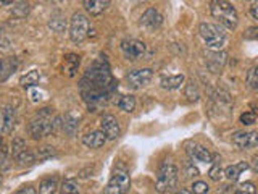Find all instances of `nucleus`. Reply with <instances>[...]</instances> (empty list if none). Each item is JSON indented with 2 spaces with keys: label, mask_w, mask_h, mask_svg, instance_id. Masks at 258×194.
Here are the masks:
<instances>
[{
  "label": "nucleus",
  "mask_w": 258,
  "mask_h": 194,
  "mask_svg": "<svg viewBox=\"0 0 258 194\" xmlns=\"http://www.w3.org/2000/svg\"><path fill=\"white\" fill-rule=\"evenodd\" d=\"M79 91L83 101L92 112H95V109L100 105L107 104L113 97L116 91V81L111 75L110 65L105 55H100L86 70L84 76L79 81Z\"/></svg>",
  "instance_id": "obj_1"
},
{
  "label": "nucleus",
  "mask_w": 258,
  "mask_h": 194,
  "mask_svg": "<svg viewBox=\"0 0 258 194\" xmlns=\"http://www.w3.org/2000/svg\"><path fill=\"white\" fill-rule=\"evenodd\" d=\"M58 125H60L58 118L55 120L52 109L45 107V109H40L36 113V117L29 121L28 133L31 137H34V139H40V137H45L48 134H52Z\"/></svg>",
  "instance_id": "obj_2"
},
{
  "label": "nucleus",
  "mask_w": 258,
  "mask_h": 194,
  "mask_svg": "<svg viewBox=\"0 0 258 194\" xmlns=\"http://www.w3.org/2000/svg\"><path fill=\"white\" fill-rule=\"evenodd\" d=\"M210 12H212L213 18L220 21L224 28L228 29L237 28L239 15L232 4L224 2V0H213V2H210Z\"/></svg>",
  "instance_id": "obj_3"
},
{
  "label": "nucleus",
  "mask_w": 258,
  "mask_h": 194,
  "mask_svg": "<svg viewBox=\"0 0 258 194\" xmlns=\"http://www.w3.org/2000/svg\"><path fill=\"white\" fill-rule=\"evenodd\" d=\"M177 184V168L173 162H163L158 170L157 181H155V189L158 192H168Z\"/></svg>",
  "instance_id": "obj_4"
},
{
  "label": "nucleus",
  "mask_w": 258,
  "mask_h": 194,
  "mask_svg": "<svg viewBox=\"0 0 258 194\" xmlns=\"http://www.w3.org/2000/svg\"><path fill=\"white\" fill-rule=\"evenodd\" d=\"M199 32L202 39L205 40V44L212 48L215 52H220V48L224 45L226 42V34L223 28H220L218 24H212V23H202L199 26Z\"/></svg>",
  "instance_id": "obj_5"
},
{
  "label": "nucleus",
  "mask_w": 258,
  "mask_h": 194,
  "mask_svg": "<svg viewBox=\"0 0 258 194\" xmlns=\"http://www.w3.org/2000/svg\"><path fill=\"white\" fill-rule=\"evenodd\" d=\"M89 20L84 13H75L70 20V39L75 44H81L89 36Z\"/></svg>",
  "instance_id": "obj_6"
},
{
  "label": "nucleus",
  "mask_w": 258,
  "mask_h": 194,
  "mask_svg": "<svg viewBox=\"0 0 258 194\" xmlns=\"http://www.w3.org/2000/svg\"><path fill=\"white\" fill-rule=\"evenodd\" d=\"M129 188H131L129 175L123 172V170H116V172L111 175L108 184L105 186L103 194H126Z\"/></svg>",
  "instance_id": "obj_7"
},
{
  "label": "nucleus",
  "mask_w": 258,
  "mask_h": 194,
  "mask_svg": "<svg viewBox=\"0 0 258 194\" xmlns=\"http://www.w3.org/2000/svg\"><path fill=\"white\" fill-rule=\"evenodd\" d=\"M145 51H147V45H145L142 40L137 39H124L121 42V52L126 57L127 60H139L144 57Z\"/></svg>",
  "instance_id": "obj_8"
},
{
  "label": "nucleus",
  "mask_w": 258,
  "mask_h": 194,
  "mask_svg": "<svg viewBox=\"0 0 258 194\" xmlns=\"http://www.w3.org/2000/svg\"><path fill=\"white\" fill-rule=\"evenodd\" d=\"M153 78V71L150 68H141V70H131L126 75L127 84L133 89H141L147 86Z\"/></svg>",
  "instance_id": "obj_9"
},
{
  "label": "nucleus",
  "mask_w": 258,
  "mask_h": 194,
  "mask_svg": "<svg viewBox=\"0 0 258 194\" xmlns=\"http://www.w3.org/2000/svg\"><path fill=\"white\" fill-rule=\"evenodd\" d=\"M16 125V110L12 105L0 109V134H10Z\"/></svg>",
  "instance_id": "obj_10"
},
{
  "label": "nucleus",
  "mask_w": 258,
  "mask_h": 194,
  "mask_svg": "<svg viewBox=\"0 0 258 194\" xmlns=\"http://www.w3.org/2000/svg\"><path fill=\"white\" fill-rule=\"evenodd\" d=\"M232 144L239 149H250L258 146V133L256 131H236L232 134Z\"/></svg>",
  "instance_id": "obj_11"
},
{
  "label": "nucleus",
  "mask_w": 258,
  "mask_h": 194,
  "mask_svg": "<svg viewBox=\"0 0 258 194\" xmlns=\"http://www.w3.org/2000/svg\"><path fill=\"white\" fill-rule=\"evenodd\" d=\"M100 126H102V133L107 136V139H116V137L121 134V128L118 120L107 113L100 118Z\"/></svg>",
  "instance_id": "obj_12"
},
{
  "label": "nucleus",
  "mask_w": 258,
  "mask_h": 194,
  "mask_svg": "<svg viewBox=\"0 0 258 194\" xmlns=\"http://www.w3.org/2000/svg\"><path fill=\"white\" fill-rule=\"evenodd\" d=\"M161 23H163V16H161L155 8H149L147 12L142 15L141 18V24L145 26L147 29L153 31V29H158L161 26Z\"/></svg>",
  "instance_id": "obj_13"
},
{
  "label": "nucleus",
  "mask_w": 258,
  "mask_h": 194,
  "mask_svg": "<svg viewBox=\"0 0 258 194\" xmlns=\"http://www.w3.org/2000/svg\"><path fill=\"white\" fill-rule=\"evenodd\" d=\"M20 67V60L16 57H7V59L0 60V83H4L12 76V73L16 71Z\"/></svg>",
  "instance_id": "obj_14"
},
{
  "label": "nucleus",
  "mask_w": 258,
  "mask_h": 194,
  "mask_svg": "<svg viewBox=\"0 0 258 194\" xmlns=\"http://www.w3.org/2000/svg\"><path fill=\"white\" fill-rule=\"evenodd\" d=\"M187 154L192 160L204 162V164L212 162V159H213V156L210 154V151L207 148H204V146H200V144H196V142L187 146Z\"/></svg>",
  "instance_id": "obj_15"
},
{
  "label": "nucleus",
  "mask_w": 258,
  "mask_h": 194,
  "mask_svg": "<svg viewBox=\"0 0 258 194\" xmlns=\"http://www.w3.org/2000/svg\"><path fill=\"white\" fill-rule=\"evenodd\" d=\"M105 142H107V136L102 131H92L83 136V144L89 149H99Z\"/></svg>",
  "instance_id": "obj_16"
},
{
  "label": "nucleus",
  "mask_w": 258,
  "mask_h": 194,
  "mask_svg": "<svg viewBox=\"0 0 258 194\" xmlns=\"http://www.w3.org/2000/svg\"><path fill=\"white\" fill-rule=\"evenodd\" d=\"M83 5L91 16H99L110 7V2L108 0H84Z\"/></svg>",
  "instance_id": "obj_17"
},
{
  "label": "nucleus",
  "mask_w": 258,
  "mask_h": 194,
  "mask_svg": "<svg viewBox=\"0 0 258 194\" xmlns=\"http://www.w3.org/2000/svg\"><path fill=\"white\" fill-rule=\"evenodd\" d=\"M224 62H226V54L224 52H210L207 55V65L213 73L220 71L224 67Z\"/></svg>",
  "instance_id": "obj_18"
},
{
  "label": "nucleus",
  "mask_w": 258,
  "mask_h": 194,
  "mask_svg": "<svg viewBox=\"0 0 258 194\" xmlns=\"http://www.w3.org/2000/svg\"><path fill=\"white\" fill-rule=\"evenodd\" d=\"M79 63H81L79 55H76V54H68L67 57H64L63 71H67L68 76H75L78 68H79Z\"/></svg>",
  "instance_id": "obj_19"
},
{
  "label": "nucleus",
  "mask_w": 258,
  "mask_h": 194,
  "mask_svg": "<svg viewBox=\"0 0 258 194\" xmlns=\"http://www.w3.org/2000/svg\"><path fill=\"white\" fill-rule=\"evenodd\" d=\"M247 168H248V165L245 164V162H239V164L229 165L228 168H226L224 170V175H226V178H228L229 181H237L240 173L244 172V170H247Z\"/></svg>",
  "instance_id": "obj_20"
},
{
  "label": "nucleus",
  "mask_w": 258,
  "mask_h": 194,
  "mask_svg": "<svg viewBox=\"0 0 258 194\" xmlns=\"http://www.w3.org/2000/svg\"><path fill=\"white\" fill-rule=\"evenodd\" d=\"M161 87L168 89V91H174V89L181 87L184 83V75H174V76H163L161 78Z\"/></svg>",
  "instance_id": "obj_21"
},
{
  "label": "nucleus",
  "mask_w": 258,
  "mask_h": 194,
  "mask_svg": "<svg viewBox=\"0 0 258 194\" xmlns=\"http://www.w3.org/2000/svg\"><path fill=\"white\" fill-rule=\"evenodd\" d=\"M58 191V180L53 178H47L39 186V194H56Z\"/></svg>",
  "instance_id": "obj_22"
},
{
  "label": "nucleus",
  "mask_w": 258,
  "mask_h": 194,
  "mask_svg": "<svg viewBox=\"0 0 258 194\" xmlns=\"http://www.w3.org/2000/svg\"><path fill=\"white\" fill-rule=\"evenodd\" d=\"M40 79V73L37 70H31L29 73H26L21 79H20V84L26 89V87H34Z\"/></svg>",
  "instance_id": "obj_23"
},
{
  "label": "nucleus",
  "mask_w": 258,
  "mask_h": 194,
  "mask_svg": "<svg viewBox=\"0 0 258 194\" xmlns=\"http://www.w3.org/2000/svg\"><path fill=\"white\" fill-rule=\"evenodd\" d=\"M29 10H31V7H29L28 2H16V4H13V12L12 13H13L15 18L21 20V18H26Z\"/></svg>",
  "instance_id": "obj_24"
},
{
  "label": "nucleus",
  "mask_w": 258,
  "mask_h": 194,
  "mask_svg": "<svg viewBox=\"0 0 258 194\" xmlns=\"http://www.w3.org/2000/svg\"><path fill=\"white\" fill-rule=\"evenodd\" d=\"M116 105H118V109H121L123 112H133L136 109V99L133 95H123L116 102Z\"/></svg>",
  "instance_id": "obj_25"
},
{
  "label": "nucleus",
  "mask_w": 258,
  "mask_h": 194,
  "mask_svg": "<svg viewBox=\"0 0 258 194\" xmlns=\"http://www.w3.org/2000/svg\"><path fill=\"white\" fill-rule=\"evenodd\" d=\"M61 126L64 129V133H68L70 136H73L76 133V129H78V120L75 117H71V115H67L63 120Z\"/></svg>",
  "instance_id": "obj_26"
},
{
  "label": "nucleus",
  "mask_w": 258,
  "mask_h": 194,
  "mask_svg": "<svg viewBox=\"0 0 258 194\" xmlns=\"http://www.w3.org/2000/svg\"><path fill=\"white\" fill-rule=\"evenodd\" d=\"M26 142H24V139H21V137H15L13 142H12V154H13V157H18L20 154L23 151H26Z\"/></svg>",
  "instance_id": "obj_27"
},
{
  "label": "nucleus",
  "mask_w": 258,
  "mask_h": 194,
  "mask_svg": "<svg viewBox=\"0 0 258 194\" xmlns=\"http://www.w3.org/2000/svg\"><path fill=\"white\" fill-rule=\"evenodd\" d=\"M61 194H79V188L78 184L73 180H67L61 184Z\"/></svg>",
  "instance_id": "obj_28"
},
{
  "label": "nucleus",
  "mask_w": 258,
  "mask_h": 194,
  "mask_svg": "<svg viewBox=\"0 0 258 194\" xmlns=\"http://www.w3.org/2000/svg\"><path fill=\"white\" fill-rule=\"evenodd\" d=\"M34 159H36V157H34V154L29 152L28 149H26V151H23V152L20 154V156L16 157V160H18L21 165H31V164H34Z\"/></svg>",
  "instance_id": "obj_29"
},
{
  "label": "nucleus",
  "mask_w": 258,
  "mask_h": 194,
  "mask_svg": "<svg viewBox=\"0 0 258 194\" xmlns=\"http://www.w3.org/2000/svg\"><path fill=\"white\" fill-rule=\"evenodd\" d=\"M55 154H56V151H55V148H52V146H42V148H39V151H37V157H39V160H44V159L55 156Z\"/></svg>",
  "instance_id": "obj_30"
},
{
  "label": "nucleus",
  "mask_w": 258,
  "mask_h": 194,
  "mask_svg": "<svg viewBox=\"0 0 258 194\" xmlns=\"http://www.w3.org/2000/svg\"><path fill=\"white\" fill-rule=\"evenodd\" d=\"M236 194H256V188H255L253 183L245 181V183H242L239 188L236 189Z\"/></svg>",
  "instance_id": "obj_31"
},
{
  "label": "nucleus",
  "mask_w": 258,
  "mask_h": 194,
  "mask_svg": "<svg viewBox=\"0 0 258 194\" xmlns=\"http://www.w3.org/2000/svg\"><path fill=\"white\" fill-rule=\"evenodd\" d=\"M221 175H223V170H221L220 164H213L212 168H210V172H208V176L212 178L213 181H220Z\"/></svg>",
  "instance_id": "obj_32"
},
{
  "label": "nucleus",
  "mask_w": 258,
  "mask_h": 194,
  "mask_svg": "<svg viewBox=\"0 0 258 194\" xmlns=\"http://www.w3.org/2000/svg\"><path fill=\"white\" fill-rule=\"evenodd\" d=\"M48 26L56 32H61L64 28H67V21H64L63 18H52V21L48 23Z\"/></svg>",
  "instance_id": "obj_33"
},
{
  "label": "nucleus",
  "mask_w": 258,
  "mask_h": 194,
  "mask_svg": "<svg viewBox=\"0 0 258 194\" xmlns=\"http://www.w3.org/2000/svg\"><path fill=\"white\" fill-rule=\"evenodd\" d=\"M208 184L204 181H196L192 184V194H208Z\"/></svg>",
  "instance_id": "obj_34"
},
{
  "label": "nucleus",
  "mask_w": 258,
  "mask_h": 194,
  "mask_svg": "<svg viewBox=\"0 0 258 194\" xmlns=\"http://www.w3.org/2000/svg\"><path fill=\"white\" fill-rule=\"evenodd\" d=\"M255 121H256V115L252 110H248V112L242 113V115H240V123L242 125H253Z\"/></svg>",
  "instance_id": "obj_35"
},
{
  "label": "nucleus",
  "mask_w": 258,
  "mask_h": 194,
  "mask_svg": "<svg viewBox=\"0 0 258 194\" xmlns=\"http://www.w3.org/2000/svg\"><path fill=\"white\" fill-rule=\"evenodd\" d=\"M247 81H248V84L252 86L253 89L258 87V67L253 68V70H250L248 71V76H247Z\"/></svg>",
  "instance_id": "obj_36"
},
{
  "label": "nucleus",
  "mask_w": 258,
  "mask_h": 194,
  "mask_svg": "<svg viewBox=\"0 0 258 194\" xmlns=\"http://www.w3.org/2000/svg\"><path fill=\"white\" fill-rule=\"evenodd\" d=\"M244 37H245L247 40H258V28H256V26L248 28V29L244 32Z\"/></svg>",
  "instance_id": "obj_37"
},
{
  "label": "nucleus",
  "mask_w": 258,
  "mask_h": 194,
  "mask_svg": "<svg viewBox=\"0 0 258 194\" xmlns=\"http://www.w3.org/2000/svg\"><path fill=\"white\" fill-rule=\"evenodd\" d=\"M15 194H39L32 186H24V188H21L20 191H16Z\"/></svg>",
  "instance_id": "obj_38"
},
{
  "label": "nucleus",
  "mask_w": 258,
  "mask_h": 194,
  "mask_svg": "<svg viewBox=\"0 0 258 194\" xmlns=\"http://www.w3.org/2000/svg\"><path fill=\"white\" fill-rule=\"evenodd\" d=\"M250 13H252V16L255 20H258V2L252 4V7H250Z\"/></svg>",
  "instance_id": "obj_39"
},
{
  "label": "nucleus",
  "mask_w": 258,
  "mask_h": 194,
  "mask_svg": "<svg viewBox=\"0 0 258 194\" xmlns=\"http://www.w3.org/2000/svg\"><path fill=\"white\" fill-rule=\"evenodd\" d=\"M218 194H236V189H232L231 186H224V189L221 192H218Z\"/></svg>",
  "instance_id": "obj_40"
},
{
  "label": "nucleus",
  "mask_w": 258,
  "mask_h": 194,
  "mask_svg": "<svg viewBox=\"0 0 258 194\" xmlns=\"http://www.w3.org/2000/svg\"><path fill=\"white\" fill-rule=\"evenodd\" d=\"M252 168L255 170V172H258V156H255L252 159Z\"/></svg>",
  "instance_id": "obj_41"
},
{
  "label": "nucleus",
  "mask_w": 258,
  "mask_h": 194,
  "mask_svg": "<svg viewBox=\"0 0 258 194\" xmlns=\"http://www.w3.org/2000/svg\"><path fill=\"white\" fill-rule=\"evenodd\" d=\"M174 194H190L187 189H181V191H177V192H174Z\"/></svg>",
  "instance_id": "obj_42"
},
{
  "label": "nucleus",
  "mask_w": 258,
  "mask_h": 194,
  "mask_svg": "<svg viewBox=\"0 0 258 194\" xmlns=\"http://www.w3.org/2000/svg\"><path fill=\"white\" fill-rule=\"evenodd\" d=\"M0 148H2V136H0Z\"/></svg>",
  "instance_id": "obj_43"
}]
</instances>
